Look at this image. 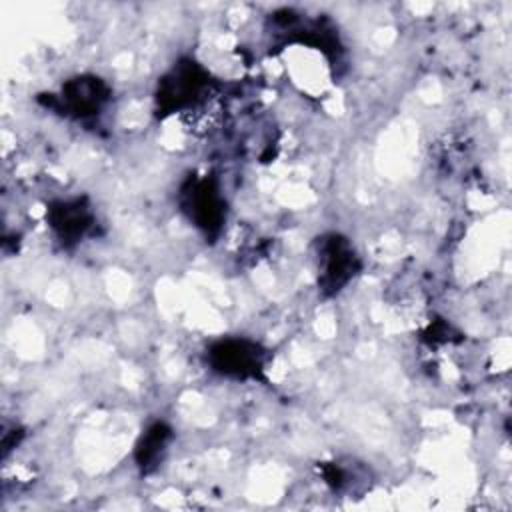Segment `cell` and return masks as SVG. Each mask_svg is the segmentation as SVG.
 <instances>
[{"label":"cell","mask_w":512,"mask_h":512,"mask_svg":"<svg viewBox=\"0 0 512 512\" xmlns=\"http://www.w3.org/2000/svg\"><path fill=\"white\" fill-rule=\"evenodd\" d=\"M46 220L56 238L64 246H70L90 232L94 226V212L86 198H66L48 206Z\"/></svg>","instance_id":"obj_6"},{"label":"cell","mask_w":512,"mask_h":512,"mask_svg":"<svg viewBox=\"0 0 512 512\" xmlns=\"http://www.w3.org/2000/svg\"><path fill=\"white\" fill-rule=\"evenodd\" d=\"M108 100H110V86L102 78L94 74H80L66 80L58 96L50 94L46 106L62 110L66 116L80 120V118L96 116L106 106Z\"/></svg>","instance_id":"obj_5"},{"label":"cell","mask_w":512,"mask_h":512,"mask_svg":"<svg viewBox=\"0 0 512 512\" xmlns=\"http://www.w3.org/2000/svg\"><path fill=\"white\" fill-rule=\"evenodd\" d=\"M210 368L232 380H262L268 350L250 338H220L206 350Z\"/></svg>","instance_id":"obj_3"},{"label":"cell","mask_w":512,"mask_h":512,"mask_svg":"<svg viewBox=\"0 0 512 512\" xmlns=\"http://www.w3.org/2000/svg\"><path fill=\"white\" fill-rule=\"evenodd\" d=\"M210 84L208 70L192 58L178 60L158 82L156 110L164 118L194 106Z\"/></svg>","instance_id":"obj_1"},{"label":"cell","mask_w":512,"mask_h":512,"mask_svg":"<svg viewBox=\"0 0 512 512\" xmlns=\"http://www.w3.org/2000/svg\"><path fill=\"white\" fill-rule=\"evenodd\" d=\"M174 440V430L170 424L156 420L138 438L134 446V462L142 474H150L158 468L170 442Z\"/></svg>","instance_id":"obj_7"},{"label":"cell","mask_w":512,"mask_h":512,"mask_svg":"<svg viewBox=\"0 0 512 512\" xmlns=\"http://www.w3.org/2000/svg\"><path fill=\"white\" fill-rule=\"evenodd\" d=\"M360 270L350 242L340 234L318 238V286L324 296L338 294Z\"/></svg>","instance_id":"obj_4"},{"label":"cell","mask_w":512,"mask_h":512,"mask_svg":"<svg viewBox=\"0 0 512 512\" xmlns=\"http://www.w3.org/2000/svg\"><path fill=\"white\" fill-rule=\"evenodd\" d=\"M450 330L452 328L446 322H436V324H430V328H428L424 338L430 344H434V342H448L450 340Z\"/></svg>","instance_id":"obj_8"},{"label":"cell","mask_w":512,"mask_h":512,"mask_svg":"<svg viewBox=\"0 0 512 512\" xmlns=\"http://www.w3.org/2000/svg\"><path fill=\"white\" fill-rule=\"evenodd\" d=\"M180 206L206 238L214 240L222 232L226 202L214 176H190L180 188Z\"/></svg>","instance_id":"obj_2"}]
</instances>
